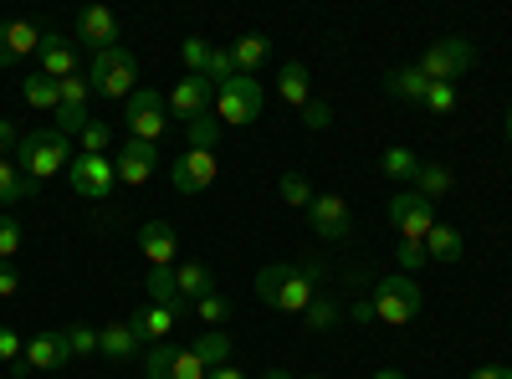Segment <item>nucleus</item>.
I'll return each mask as SVG.
<instances>
[{"instance_id": "obj_1", "label": "nucleus", "mask_w": 512, "mask_h": 379, "mask_svg": "<svg viewBox=\"0 0 512 379\" xmlns=\"http://www.w3.org/2000/svg\"><path fill=\"white\" fill-rule=\"evenodd\" d=\"M313 277H318L313 267H287V262H272V267L256 272V298H262L267 308H277V313H297V318H303V313H308V303L318 298Z\"/></svg>"}, {"instance_id": "obj_2", "label": "nucleus", "mask_w": 512, "mask_h": 379, "mask_svg": "<svg viewBox=\"0 0 512 379\" xmlns=\"http://www.w3.org/2000/svg\"><path fill=\"white\" fill-rule=\"evenodd\" d=\"M16 164H21V175L26 180H52V175H67V164H72V149H67V139L57 134V129H31V134H21V144H16Z\"/></svg>"}, {"instance_id": "obj_3", "label": "nucleus", "mask_w": 512, "mask_h": 379, "mask_svg": "<svg viewBox=\"0 0 512 379\" xmlns=\"http://www.w3.org/2000/svg\"><path fill=\"white\" fill-rule=\"evenodd\" d=\"M369 308H374V318H379V323L405 328V323H415V318H420L425 292H420V282H415V277L395 272V277H379V287L369 292Z\"/></svg>"}, {"instance_id": "obj_4", "label": "nucleus", "mask_w": 512, "mask_h": 379, "mask_svg": "<svg viewBox=\"0 0 512 379\" xmlns=\"http://www.w3.org/2000/svg\"><path fill=\"white\" fill-rule=\"evenodd\" d=\"M88 82H93V93L98 98H134V82H139V62H134V52L128 47H108V52H98L93 57V67H88Z\"/></svg>"}, {"instance_id": "obj_5", "label": "nucleus", "mask_w": 512, "mask_h": 379, "mask_svg": "<svg viewBox=\"0 0 512 379\" xmlns=\"http://www.w3.org/2000/svg\"><path fill=\"white\" fill-rule=\"evenodd\" d=\"M477 62V52H472V41L466 36H441V41H431V47L420 52V62H415V72L425 77V82H461V72Z\"/></svg>"}, {"instance_id": "obj_6", "label": "nucleus", "mask_w": 512, "mask_h": 379, "mask_svg": "<svg viewBox=\"0 0 512 379\" xmlns=\"http://www.w3.org/2000/svg\"><path fill=\"white\" fill-rule=\"evenodd\" d=\"M67 185H72L77 200L103 205V200L113 195V185H118V170H113L108 154H77V159L67 164Z\"/></svg>"}, {"instance_id": "obj_7", "label": "nucleus", "mask_w": 512, "mask_h": 379, "mask_svg": "<svg viewBox=\"0 0 512 379\" xmlns=\"http://www.w3.org/2000/svg\"><path fill=\"white\" fill-rule=\"evenodd\" d=\"M262 103H267V88L256 77H246V72H236L226 88H216V118L221 123H256Z\"/></svg>"}, {"instance_id": "obj_8", "label": "nucleus", "mask_w": 512, "mask_h": 379, "mask_svg": "<svg viewBox=\"0 0 512 379\" xmlns=\"http://www.w3.org/2000/svg\"><path fill=\"white\" fill-rule=\"evenodd\" d=\"M384 216H390V226L400 231V241L425 246V236H431V226H436V205L425 195H415V190H400L390 205H384Z\"/></svg>"}, {"instance_id": "obj_9", "label": "nucleus", "mask_w": 512, "mask_h": 379, "mask_svg": "<svg viewBox=\"0 0 512 379\" xmlns=\"http://www.w3.org/2000/svg\"><path fill=\"white\" fill-rule=\"evenodd\" d=\"M164 129H169V103H164V93H154V88H134V98H128V139L159 144Z\"/></svg>"}, {"instance_id": "obj_10", "label": "nucleus", "mask_w": 512, "mask_h": 379, "mask_svg": "<svg viewBox=\"0 0 512 379\" xmlns=\"http://www.w3.org/2000/svg\"><path fill=\"white\" fill-rule=\"evenodd\" d=\"M144 374H149V379H205L210 369L195 359L190 344H154V349L144 354Z\"/></svg>"}, {"instance_id": "obj_11", "label": "nucleus", "mask_w": 512, "mask_h": 379, "mask_svg": "<svg viewBox=\"0 0 512 379\" xmlns=\"http://www.w3.org/2000/svg\"><path fill=\"white\" fill-rule=\"evenodd\" d=\"M164 103H169V118L190 123V118H200V113H210V108H216V82H205V77L185 72V77L175 82V88L164 93Z\"/></svg>"}, {"instance_id": "obj_12", "label": "nucleus", "mask_w": 512, "mask_h": 379, "mask_svg": "<svg viewBox=\"0 0 512 379\" xmlns=\"http://www.w3.org/2000/svg\"><path fill=\"white\" fill-rule=\"evenodd\" d=\"M72 41L82 52H108V47H123V36H118V16L108 11V6H88V11H77V31H72Z\"/></svg>"}, {"instance_id": "obj_13", "label": "nucleus", "mask_w": 512, "mask_h": 379, "mask_svg": "<svg viewBox=\"0 0 512 379\" xmlns=\"http://www.w3.org/2000/svg\"><path fill=\"white\" fill-rule=\"evenodd\" d=\"M113 170H118V185H128V190L149 185V175L159 170V144L123 139V144H118V159H113Z\"/></svg>"}, {"instance_id": "obj_14", "label": "nucleus", "mask_w": 512, "mask_h": 379, "mask_svg": "<svg viewBox=\"0 0 512 379\" xmlns=\"http://www.w3.org/2000/svg\"><path fill=\"white\" fill-rule=\"evenodd\" d=\"M308 226L328 241V246H338V241H349L354 236V216H349V200H338V195H318L313 200V210H308Z\"/></svg>"}, {"instance_id": "obj_15", "label": "nucleus", "mask_w": 512, "mask_h": 379, "mask_svg": "<svg viewBox=\"0 0 512 379\" xmlns=\"http://www.w3.org/2000/svg\"><path fill=\"white\" fill-rule=\"evenodd\" d=\"M216 185V154H200V149H185L175 159V190L180 195H205Z\"/></svg>"}, {"instance_id": "obj_16", "label": "nucleus", "mask_w": 512, "mask_h": 379, "mask_svg": "<svg viewBox=\"0 0 512 379\" xmlns=\"http://www.w3.org/2000/svg\"><path fill=\"white\" fill-rule=\"evenodd\" d=\"M41 41H47V31H41L36 21H6V26H0V67H11V62L41 52Z\"/></svg>"}, {"instance_id": "obj_17", "label": "nucleus", "mask_w": 512, "mask_h": 379, "mask_svg": "<svg viewBox=\"0 0 512 379\" xmlns=\"http://www.w3.org/2000/svg\"><path fill=\"white\" fill-rule=\"evenodd\" d=\"M139 251L149 257V267H175V251H180V236L169 221H144L139 226Z\"/></svg>"}, {"instance_id": "obj_18", "label": "nucleus", "mask_w": 512, "mask_h": 379, "mask_svg": "<svg viewBox=\"0 0 512 379\" xmlns=\"http://www.w3.org/2000/svg\"><path fill=\"white\" fill-rule=\"evenodd\" d=\"M139 349H144L139 323H108V328H98V354H108L113 364H128Z\"/></svg>"}, {"instance_id": "obj_19", "label": "nucleus", "mask_w": 512, "mask_h": 379, "mask_svg": "<svg viewBox=\"0 0 512 379\" xmlns=\"http://www.w3.org/2000/svg\"><path fill=\"white\" fill-rule=\"evenodd\" d=\"M67 359H72V349L62 339V328H41L26 344V369H62Z\"/></svg>"}, {"instance_id": "obj_20", "label": "nucleus", "mask_w": 512, "mask_h": 379, "mask_svg": "<svg viewBox=\"0 0 512 379\" xmlns=\"http://www.w3.org/2000/svg\"><path fill=\"white\" fill-rule=\"evenodd\" d=\"M41 77H52V82H62V77H77V47L72 41H62L57 31H47V41H41Z\"/></svg>"}, {"instance_id": "obj_21", "label": "nucleus", "mask_w": 512, "mask_h": 379, "mask_svg": "<svg viewBox=\"0 0 512 379\" xmlns=\"http://www.w3.org/2000/svg\"><path fill=\"white\" fill-rule=\"evenodd\" d=\"M144 298L154 308H169V313H185V298H180V282H175V267H149L144 277Z\"/></svg>"}, {"instance_id": "obj_22", "label": "nucleus", "mask_w": 512, "mask_h": 379, "mask_svg": "<svg viewBox=\"0 0 512 379\" xmlns=\"http://www.w3.org/2000/svg\"><path fill=\"white\" fill-rule=\"evenodd\" d=\"M175 282H180V298H185V303L216 298V277H210L205 262H180V267H175Z\"/></svg>"}, {"instance_id": "obj_23", "label": "nucleus", "mask_w": 512, "mask_h": 379, "mask_svg": "<svg viewBox=\"0 0 512 379\" xmlns=\"http://www.w3.org/2000/svg\"><path fill=\"white\" fill-rule=\"evenodd\" d=\"M277 93H282V103H292L297 113H303V108L313 103V82H308V67H303V62H287V67H282V77H277Z\"/></svg>"}, {"instance_id": "obj_24", "label": "nucleus", "mask_w": 512, "mask_h": 379, "mask_svg": "<svg viewBox=\"0 0 512 379\" xmlns=\"http://www.w3.org/2000/svg\"><path fill=\"white\" fill-rule=\"evenodd\" d=\"M231 57H236V72L256 77V67H262V62L272 57V41H267L262 31H246V36H236V47H231Z\"/></svg>"}, {"instance_id": "obj_25", "label": "nucleus", "mask_w": 512, "mask_h": 379, "mask_svg": "<svg viewBox=\"0 0 512 379\" xmlns=\"http://www.w3.org/2000/svg\"><path fill=\"white\" fill-rule=\"evenodd\" d=\"M425 257H431V262H461V231L456 226H446V221H436L431 226V236H425Z\"/></svg>"}, {"instance_id": "obj_26", "label": "nucleus", "mask_w": 512, "mask_h": 379, "mask_svg": "<svg viewBox=\"0 0 512 379\" xmlns=\"http://www.w3.org/2000/svg\"><path fill=\"white\" fill-rule=\"evenodd\" d=\"M379 170L390 175V180H400V185H415V175H420V154L405 149V144H395V149H384V154H379Z\"/></svg>"}, {"instance_id": "obj_27", "label": "nucleus", "mask_w": 512, "mask_h": 379, "mask_svg": "<svg viewBox=\"0 0 512 379\" xmlns=\"http://www.w3.org/2000/svg\"><path fill=\"white\" fill-rule=\"evenodd\" d=\"M415 195H425V200H446L451 195V170L446 164H431V159H420V175H415V185H410Z\"/></svg>"}, {"instance_id": "obj_28", "label": "nucleus", "mask_w": 512, "mask_h": 379, "mask_svg": "<svg viewBox=\"0 0 512 379\" xmlns=\"http://www.w3.org/2000/svg\"><path fill=\"white\" fill-rule=\"evenodd\" d=\"M190 349H195V359H200L205 369H226V364H231V339H226L221 328H205Z\"/></svg>"}, {"instance_id": "obj_29", "label": "nucleus", "mask_w": 512, "mask_h": 379, "mask_svg": "<svg viewBox=\"0 0 512 379\" xmlns=\"http://www.w3.org/2000/svg\"><path fill=\"white\" fill-rule=\"evenodd\" d=\"M303 323H308L313 333H328V328H338V323H344V303H338L333 292H323V287H318V298L308 303Z\"/></svg>"}, {"instance_id": "obj_30", "label": "nucleus", "mask_w": 512, "mask_h": 379, "mask_svg": "<svg viewBox=\"0 0 512 379\" xmlns=\"http://www.w3.org/2000/svg\"><path fill=\"white\" fill-rule=\"evenodd\" d=\"M384 88H390L395 98H405V103H425V93H431V82H425L415 67H395V72H384Z\"/></svg>"}, {"instance_id": "obj_31", "label": "nucleus", "mask_w": 512, "mask_h": 379, "mask_svg": "<svg viewBox=\"0 0 512 379\" xmlns=\"http://www.w3.org/2000/svg\"><path fill=\"white\" fill-rule=\"evenodd\" d=\"M21 98H26L36 113H57V108H62V98H57V82H52V77H41V72L21 77Z\"/></svg>"}, {"instance_id": "obj_32", "label": "nucleus", "mask_w": 512, "mask_h": 379, "mask_svg": "<svg viewBox=\"0 0 512 379\" xmlns=\"http://www.w3.org/2000/svg\"><path fill=\"white\" fill-rule=\"evenodd\" d=\"M134 323H139V333H144V339H159V344H169V333H175L180 313H169V308H154V303H144V308L134 313Z\"/></svg>"}, {"instance_id": "obj_33", "label": "nucleus", "mask_w": 512, "mask_h": 379, "mask_svg": "<svg viewBox=\"0 0 512 379\" xmlns=\"http://www.w3.org/2000/svg\"><path fill=\"white\" fill-rule=\"evenodd\" d=\"M185 139H190V149H200V154H216V144H221V118H216V108L200 113V118H190V123H185Z\"/></svg>"}, {"instance_id": "obj_34", "label": "nucleus", "mask_w": 512, "mask_h": 379, "mask_svg": "<svg viewBox=\"0 0 512 379\" xmlns=\"http://www.w3.org/2000/svg\"><path fill=\"white\" fill-rule=\"evenodd\" d=\"M36 190V180L21 175V164H11V154H0V205H16Z\"/></svg>"}, {"instance_id": "obj_35", "label": "nucleus", "mask_w": 512, "mask_h": 379, "mask_svg": "<svg viewBox=\"0 0 512 379\" xmlns=\"http://www.w3.org/2000/svg\"><path fill=\"white\" fill-rule=\"evenodd\" d=\"M88 123H93L88 108H57V113H52V129H57L62 139H82V134H88Z\"/></svg>"}, {"instance_id": "obj_36", "label": "nucleus", "mask_w": 512, "mask_h": 379, "mask_svg": "<svg viewBox=\"0 0 512 379\" xmlns=\"http://www.w3.org/2000/svg\"><path fill=\"white\" fill-rule=\"evenodd\" d=\"M62 339H67L72 359H88V354H98V328H88V323H67V328H62Z\"/></svg>"}, {"instance_id": "obj_37", "label": "nucleus", "mask_w": 512, "mask_h": 379, "mask_svg": "<svg viewBox=\"0 0 512 379\" xmlns=\"http://www.w3.org/2000/svg\"><path fill=\"white\" fill-rule=\"evenodd\" d=\"M200 77H205V82H216V88H226V82L236 77V57H231V47H210V62H205Z\"/></svg>"}, {"instance_id": "obj_38", "label": "nucleus", "mask_w": 512, "mask_h": 379, "mask_svg": "<svg viewBox=\"0 0 512 379\" xmlns=\"http://www.w3.org/2000/svg\"><path fill=\"white\" fill-rule=\"evenodd\" d=\"M277 190H282V200H287V205H297V210H313V200H318V195H313V185H308L303 175H282V185H277Z\"/></svg>"}, {"instance_id": "obj_39", "label": "nucleus", "mask_w": 512, "mask_h": 379, "mask_svg": "<svg viewBox=\"0 0 512 379\" xmlns=\"http://www.w3.org/2000/svg\"><path fill=\"white\" fill-rule=\"evenodd\" d=\"M88 93H93V82H88V77H62V82H57L62 108H88Z\"/></svg>"}, {"instance_id": "obj_40", "label": "nucleus", "mask_w": 512, "mask_h": 379, "mask_svg": "<svg viewBox=\"0 0 512 379\" xmlns=\"http://www.w3.org/2000/svg\"><path fill=\"white\" fill-rule=\"evenodd\" d=\"M180 57H185V67L200 77L205 62H210V41H205V36H185V41H180Z\"/></svg>"}, {"instance_id": "obj_41", "label": "nucleus", "mask_w": 512, "mask_h": 379, "mask_svg": "<svg viewBox=\"0 0 512 379\" xmlns=\"http://www.w3.org/2000/svg\"><path fill=\"white\" fill-rule=\"evenodd\" d=\"M21 359H26V344H21V333H16L11 323H0V364H11V369H16Z\"/></svg>"}, {"instance_id": "obj_42", "label": "nucleus", "mask_w": 512, "mask_h": 379, "mask_svg": "<svg viewBox=\"0 0 512 379\" xmlns=\"http://www.w3.org/2000/svg\"><path fill=\"white\" fill-rule=\"evenodd\" d=\"M195 313H200V323H205V328H221V323L231 318V303L216 292V298H200V303H195Z\"/></svg>"}, {"instance_id": "obj_43", "label": "nucleus", "mask_w": 512, "mask_h": 379, "mask_svg": "<svg viewBox=\"0 0 512 379\" xmlns=\"http://www.w3.org/2000/svg\"><path fill=\"white\" fill-rule=\"evenodd\" d=\"M16 251H21V226H16V216L0 210V262H11Z\"/></svg>"}, {"instance_id": "obj_44", "label": "nucleus", "mask_w": 512, "mask_h": 379, "mask_svg": "<svg viewBox=\"0 0 512 379\" xmlns=\"http://www.w3.org/2000/svg\"><path fill=\"white\" fill-rule=\"evenodd\" d=\"M420 108H431V113H451L456 108V88L451 82H431V93H425V103Z\"/></svg>"}, {"instance_id": "obj_45", "label": "nucleus", "mask_w": 512, "mask_h": 379, "mask_svg": "<svg viewBox=\"0 0 512 379\" xmlns=\"http://www.w3.org/2000/svg\"><path fill=\"white\" fill-rule=\"evenodd\" d=\"M108 144H113V134H108V123H88V134H82V154H108Z\"/></svg>"}, {"instance_id": "obj_46", "label": "nucleus", "mask_w": 512, "mask_h": 379, "mask_svg": "<svg viewBox=\"0 0 512 379\" xmlns=\"http://www.w3.org/2000/svg\"><path fill=\"white\" fill-rule=\"evenodd\" d=\"M303 123H308V129H313V134H323V129H328V123H333V108L313 98V103L303 108Z\"/></svg>"}, {"instance_id": "obj_47", "label": "nucleus", "mask_w": 512, "mask_h": 379, "mask_svg": "<svg viewBox=\"0 0 512 379\" xmlns=\"http://www.w3.org/2000/svg\"><path fill=\"white\" fill-rule=\"evenodd\" d=\"M395 262H400V272L410 277V272H415L420 262H431V257H425V246H415V241H405V246L395 251Z\"/></svg>"}, {"instance_id": "obj_48", "label": "nucleus", "mask_w": 512, "mask_h": 379, "mask_svg": "<svg viewBox=\"0 0 512 379\" xmlns=\"http://www.w3.org/2000/svg\"><path fill=\"white\" fill-rule=\"evenodd\" d=\"M16 287H21L16 267H11V262H0V298H16Z\"/></svg>"}, {"instance_id": "obj_49", "label": "nucleus", "mask_w": 512, "mask_h": 379, "mask_svg": "<svg viewBox=\"0 0 512 379\" xmlns=\"http://www.w3.org/2000/svg\"><path fill=\"white\" fill-rule=\"evenodd\" d=\"M16 144H21L16 123H11V118H0V154H16Z\"/></svg>"}, {"instance_id": "obj_50", "label": "nucleus", "mask_w": 512, "mask_h": 379, "mask_svg": "<svg viewBox=\"0 0 512 379\" xmlns=\"http://www.w3.org/2000/svg\"><path fill=\"white\" fill-rule=\"evenodd\" d=\"M466 379H512V369L507 364H482V369H472Z\"/></svg>"}, {"instance_id": "obj_51", "label": "nucleus", "mask_w": 512, "mask_h": 379, "mask_svg": "<svg viewBox=\"0 0 512 379\" xmlns=\"http://www.w3.org/2000/svg\"><path fill=\"white\" fill-rule=\"evenodd\" d=\"M205 379H246V374H241V369H231V364H226V369H210V374H205Z\"/></svg>"}, {"instance_id": "obj_52", "label": "nucleus", "mask_w": 512, "mask_h": 379, "mask_svg": "<svg viewBox=\"0 0 512 379\" xmlns=\"http://www.w3.org/2000/svg\"><path fill=\"white\" fill-rule=\"evenodd\" d=\"M349 318H354V323H369V318H374V308H369V303H359V308H349Z\"/></svg>"}, {"instance_id": "obj_53", "label": "nucleus", "mask_w": 512, "mask_h": 379, "mask_svg": "<svg viewBox=\"0 0 512 379\" xmlns=\"http://www.w3.org/2000/svg\"><path fill=\"white\" fill-rule=\"evenodd\" d=\"M374 379H405V374H400V369H379Z\"/></svg>"}, {"instance_id": "obj_54", "label": "nucleus", "mask_w": 512, "mask_h": 379, "mask_svg": "<svg viewBox=\"0 0 512 379\" xmlns=\"http://www.w3.org/2000/svg\"><path fill=\"white\" fill-rule=\"evenodd\" d=\"M262 379H292V374H287V369H267Z\"/></svg>"}, {"instance_id": "obj_55", "label": "nucleus", "mask_w": 512, "mask_h": 379, "mask_svg": "<svg viewBox=\"0 0 512 379\" xmlns=\"http://www.w3.org/2000/svg\"><path fill=\"white\" fill-rule=\"evenodd\" d=\"M502 134L512 139V108H507V118H502Z\"/></svg>"}]
</instances>
